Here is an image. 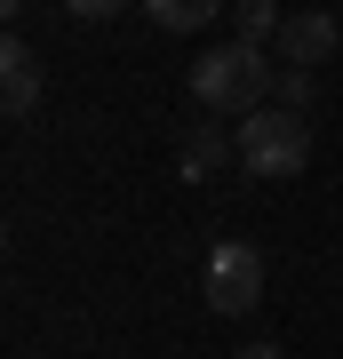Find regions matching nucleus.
<instances>
[{
	"instance_id": "obj_10",
	"label": "nucleus",
	"mask_w": 343,
	"mask_h": 359,
	"mask_svg": "<svg viewBox=\"0 0 343 359\" xmlns=\"http://www.w3.org/2000/svg\"><path fill=\"white\" fill-rule=\"evenodd\" d=\"M64 8H72V16H80V25H104V16H120V8H128V0H64Z\"/></svg>"
},
{
	"instance_id": "obj_2",
	"label": "nucleus",
	"mask_w": 343,
	"mask_h": 359,
	"mask_svg": "<svg viewBox=\"0 0 343 359\" xmlns=\"http://www.w3.org/2000/svg\"><path fill=\"white\" fill-rule=\"evenodd\" d=\"M304 160H311V112L264 104V112L240 120V168H248V176L288 184V176H304Z\"/></svg>"
},
{
	"instance_id": "obj_3",
	"label": "nucleus",
	"mask_w": 343,
	"mask_h": 359,
	"mask_svg": "<svg viewBox=\"0 0 343 359\" xmlns=\"http://www.w3.org/2000/svg\"><path fill=\"white\" fill-rule=\"evenodd\" d=\"M200 304L240 320V311L264 304V248L255 240H216L208 248V271H200Z\"/></svg>"
},
{
	"instance_id": "obj_6",
	"label": "nucleus",
	"mask_w": 343,
	"mask_h": 359,
	"mask_svg": "<svg viewBox=\"0 0 343 359\" xmlns=\"http://www.w3.org/2000/svg\"><path fill=\"white\" fill-rule=\"evenodd\" d=\"M224 160H240V136H224L216 120H200V128L184 136V176H216Z\"/></svg>"
},
{
	"instance_id": "obj_5",
	"label": "nucleus",
	"mask_w": 343,
	"mask_h": 359,
	"mask_svg": "<svg viewBox=\"0 0 343 359\" xmlns=\"http://www.w3.org/2000/svg\"><path fill=\"white\" fill-rule=\"evenodd\" d=\"M40 104V56L25 48V40H0V112L25 120Z\"/></svg>"
},
{
	"instance_id": "obj_8",
	"label": "nucleus",
	"mask_w": 343,
	"mask_h": 359,
	"mask_svg": "<svg viewBox=\"0 0 343 359\" xmlns=\"http://www.w3.org/2000/svg\"><path fill=\"white\" fill-rule=\"evenodd\" d=\"M271 104H288V112H311V104H319V72H311V65H280V80H271Z\"/></svg>"
},
{
	"instance_id": "obj_7",
	"label": "nucleus",
	"mask_w": 343,
	"mask_h": 359,
	"mask_svg": "<svg viewBox=\"0 0 343 359\" xmlns=\"http://www.w3.org/2000/svg\"><path fill=\"white\" fill-rule=\"evenodd\" d=\"M216 8H224V0H144V16H152L160 32H200Z\"/></svg>"
},
{
	"instance_id": "obj_1",
	"label": "nucleus",
	"mask_w": 343,
	"mask_h": 359,
	"mask_svg": "<svg viewBox=\"0 0 343 359\" xmlns=\"http://www.w3.org/2000/svg\"><path fill=\"white\" fill-rule=\"evenodd\" d=\"M271 80H280L271 48H255V40H224V48L191 56L184 88H191V104H200L208 120H248V112L271 104Z\"/></svg>"
},
{
	"instance_id": "obj_9",
	"label": "nucleus",
	"mask_w": 343,
	"mask_h": 359,
	"mask_svg": "<svg viewBox=\"0 0 343 359\" xmlns=\"http://www.w3.org/2000/svg\"><path fill=\"white\" fill-rule=\"evenodd\" d=\"M280 25H288V8H280V0H240V40L271 48V40H280Z\"/></svg>"
},
{
	"instance_id": "obj_12",
	"label": "nucleus",
	"mask_w": 343,
	"mask_h": 359,
	"mask_svg": "<svg viewBox=\"0 0 343 359\" xmlns=\"http://www.w3.org/2000/svg\"><path fill=\"white\" fill-rule=\"evenodd\" d=\"M0 16H25V0H0Z\"/></svg>"
},
{
	"instance_id": "obj_11",
	"label": "nucleus",
	"mask_w": 343,
	"mask_h": 359,
	"mask_svg": "<svg viewBox=\"0 0 343 359\" xmlns=\"http://www.w3.org/2000/svg\"><path fill=\"white\" fill-rule=\"evenodd\" d=\"M231 359H288V351H280V344H240Z\"/></svg>"
},
{
	"instance_id": "obj_4",
	"label": "nucleus",
	"mask_w": 343,
	"mask_h": 359,
	"mask_svg": "<svg viewBox=\"0 0 343 359\" xmlns=\"http://www.w3.org/2000/svg\"><path fill=\"white\" fill-rule=\"evenodd\" d=\"M343 48V25L328 8H288V25H280V40H271V56H280V65H328V56Z\"/></svg>"
}]
</instances>
